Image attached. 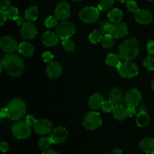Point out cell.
Segmentation results:
<instances>
[{"mask_svg":"<svg viewBox=\"0 0 154 154\" xmlns=\"http://www.w3.org/2000/svg\"><path fill=\"white\" fill-rule=\"evenodd\" d=\"M123 13L120 9L119 8H114L110 11L108 14V18L110 22L111 23H119L121 22L123 19Z\"/></svg>","mask_w":154,"mask_h":154,"instance_id":"cell-25","label":"cell"},{"mask_svg":"<svg viewBox=\"0 0 154 154\" xmlns=\"http://www.w3.org/2000/svg\"><path fill=\"white\" fill-rule=\"evenodd\" d=\"M12 134L17 139L24 140L30 137L32 133L31 126L26 121H18L11 128Z\"/></svg>","mask_w":154,"mask_h":154,"instance_id":"cell-5","label":"cell"},{"mask_svg":"<svg viewBox=\"0 0 154 154\" xmlns=\"http://www.w3.org/2000/svg\"><path fill=\"white\" fill-rule=\"evenodd\" d=\"M5 11L8 19L14 20L17 17H19V10L14 6H10Z\"/></svg>","mask_w":154,"mask_h":154,"instance_id":"cell-31","label":"cell"},{"mask_svg":"<svg viewBox=\"0 0 154 154\" xmlns=\"http://www.w3.org/2000/svg\"><path fill=\"white\" fill-rule=\"evenodd\" d=\"M0 48L5 54H11L17 51L19 45L13 37L10 35H4L0 39Z\"/></svg>","mask_w":154,"mask_h":154,"instance_id":"cell-9","label":"cell"},{"mask_svg":"<svg viewBox=\"0 0 154 154\" xmlns=\"http://www.w3.org/2000/svg\"><path fill=\"white\" fill-rule=\"evenodd\" d=\"M11 0H0V8L2 10H6L11 6Z\"/></svg>","mask_w":154,"mask_h":154,"instance_id":"cell-41","label":"cell"},{"mask_svg":"<svg viewBox=\"0 0 154 154\" xmlns=\"http://www.w3.org/2000/svg\"><path fill=\"white\" fill-rule=\"evenodd\" d=\"M151 88L152 90H153V91L154 92V79L153 80V81H152L151 83Z\"/></svg>","mask_w":154,"mask_h":154,"instance_id":"cell-52","label":"cell"},{"mask_svg":"<svg viewBox=\"0 0 154 154\" xmlns=\"http://www.w3.org/2000/svg\"><path fill=\"white\" fill-rule=\"evenodd\" d=\"M37 27L33 23L30 21L24 23L23 26H21L20 34L24 39L30 40L35 38L37 35Z\"/></svg>","mask_w":154,"mask_h":154,"instance_id":"cell-14","label":"cell"},{"mask_svg":"<svg viewBox=\"0 0 154 154\" xmlns=\"http://www.w3.org/2000/svg\"><path fill=\"white\" fill-rule=\"evenodd\" d=\"M117 72L123 78H133L138 75V67L132 61H123L119 65Z\"/></svg>","mask_w":154,"mask_h":154,"instance_id":"cell-6","label":"cell"},{"mask_svg":"<svg viewBox=\"0 0 154 154\" xmlns=\"http://www.w3.org/2000/svg\"><path fill=\"white\" fill-rule=\"evenodd\" d=\"M126 7H127L128 11L131 13H135L139 9L138 4L134 0H129L128 2H126Z\"/></svg>","mask_w":154,"mask_h":154,"instance_id":"cell-38","label":"cell"},{"mask_svg":"<svg viewBox=\"0 0 154 154\" xmlns=\"http://www.w3.org/2000/svg\"><path fill=\"white\" fill-rule=\"evenodd\" d=\"M57 23H58V19L55 16L51 15L46 18L45 21V25L47 28H52L57 25Z\"/></svg>","mask_w":154,"mask_h":154,"instance_id":"cell-36","label":"cell"},{"mask_svg":"<svg viewBox=\"0 0 154 154\" xmlns=\"http://www.w3.org/2000/svg\"><path fill=\"white\" fill-rule=\"evenodd\" d=\"M139 147L141 150L146 153H154V138H144L139 142Z\"/></svg>","mask_w":154,"mask_h":154,"instance_id":"cell-21","label":"cell"},{"mask_svg":"<svg viewBox=\"0 0 154 154\" xmlns=\"http://www.w3.org/2000/svg\"><path fill=\"white\" fill-rule=\"evenodd\" d=\"M0 117H1L2 119L4 118V117H8L6 107H5V108H1V110H0Z\"/></svg>","mask_w":154,"mask_h":154,"instance_id":"cell-47","label":"cell"},{"mask_svg":"<svg viewBox=\"0 0 154 154\" xmlns=\"http://www.w3.org/2000/svg\"><path fill=\"white\" fill-rule=\"evenodd\" d=\"M59 36L53 32H45L42 35V43L47 47H54L58 44Z\"/></svg>","mask_w":154,"mask_h":154,"instance_id":"cell-20","label":"cell"},{"mask_svg":"<svg viewBox=\"0 0 154 154\" xmlns=\"http://www.w3.org/2000/svg\"><path fill=\"white\" fill-rule=\"evenodd\" d=\"M147 1H148V2H153V1H154V0H147Z\"/></svg>","mask_w":154,"mask_h":154,"instance_id":"cell-54","label":"cell"},{"mask_svg":"<svg viewBox=\"0 0 154 154\" xmlns=\"http://www.w3.org/2000/svg\"><path fill=\"white\" fill-rule=\"evenodd\" d=\"M76 32V27L73 23L67 20H63L57 26L56 32L60 39L65 40L69 39Z\"/></svg>","mask_w":154,"mask_h":154,"instance_id":"cell-7","label":"cell"},{"mask_svg":"<svg viewBox=\"0 0 154 154\" xmlns=\"http://www.w3.org/2000/svg\"><path fill=\"white\" fill-rule=\"evenodd\" d=\"M8 17L7 14L5 13V11L1 9L0 10V26H2L5 24V23L6 22V20H7Z\"/></svg>","mask_w":154,"mask_h":154,"instance_id":"cell-42","label":"cell"},{"mask_svg":"<svg viewBox=\"0 0 154 154\" xmlns=\"http://www.w3.org/2000/svg\"><path fill=\"white\" fill-rule=\"evenodd\" d=\"M143 66L145 69H147L149 71L154 70V57H152L151 56L147 57L143 61Z\"/></svg>","mask_w":154,"mask_h":154,"instance_id":"cell-34","label":"cell"},{"mask_svg":"<svg viewBox=\"0 0 154 154\" xmlns=\"http://www.w3.org/2000/svg\"><path fill=\"white\" fill-rule=\"evenodd\" d=\"M117 1L120 2H122V3H126V2H128L129 0H117Z\"/></svg>","mask_w":154,"mask_h":154,"instance_id":"cell-51","label":"cell"},{"mask_svg":"<svg viewBox=\"0 0 154 154\" xmlns=\"http://www.w3.org/2000/svg\"><path fill=\"white\" fill-rule=\"evenodd\" d=\"M38 16V8L36 6H30L26 10L25 14V19L27 21H30V22H33V21L36 20Z\"/></svg>","mask_w":154,"mask_h":154,"instance_id":"cell-26","label":"cell"},{"mask_svg":"<svg viewBox=\"0 0 154 154\" xmlns=\"http://www.w3.org/2000/svg\"><path fill=\"white\" fill-rule=\"evenodd\" d=\"M34 131L39 135H45L49 134L53 130V124L50 120L46 119H40L33 125Z\"/></svg>","mask_w":154,"mask_h":154,"instance_id":"cell-11","label":"cell"},{"mask_svg":"<svg viewBox=\"0 0 154 154\" xmlns=\"http://www.w3.org/2000/svg\"><path fill=\"white\" fill-rule=\"evenodd\" d=\"M141 93L137 89H131L126 93L124 97V102L127 106L136 107L141 101Z\"/></svg>","mask_w":154,"mask_h":154,"instance_id":"cell-12","label":"cell"},{"mask_svg":"<svg viewBox=\"0 0 154 154\" xmlns=\"http://www.w3.org/2000/svg\"><path fill=\"white\" fill-rule=\"evenodd\" d=\"M102 32L99 30H95L89 35V40L93 44H97L102 41Z\"/></svg>","mask_w":154,"mask_h":154,"instance_id":"cell-30","label":"cell"},{"mask_svg":"<svg viewBox=\"0 0 154 154\" xmlns=\"http://www.w3.org/2000/svg\"><path fill=\"white\" fill-rule=\"evenodd\" d=\"M7 118L12 120H20L26 115L27 111V105L26 102L20 98H14L11 99L6 106Z\"/></svg>","mask_w":154,"mask_h":154,"instance_id":"cell-3","label":"cell"},{"mask_svg":"<svg viewBox=\"0 0 154 154\" xmlns=\"http://www.w3.org/2000/svg\"><path fill=\"white\" fill-rule=\"evenodd\" d=\"M111 154H123V151L120 148H114L112 150Z\"/></svg>","mask_w":154,"mask_h":154,"instance_id":"cell-49","label":"cell"},{"mask_svg":"<svg viewBox=\"0 0 154 154\" xmlns=\"http://www.w3.org/2000/svg\"><path fill=\"white\" fill-rule=\"evenodd\" d=\"M9 146L5 141H2L1 144H0V150H1V152L2 153H6V152L8 150Z\"/></svg>","mask_w":154,"mask_h":154,"instance_id":"cell-45","label":"cell"},{"mask_svg":"<svg viewBox=\"0 0 154 154\" xmlns=\"http://www.w3.org/2000/svg\"><path fill=\"white\" fill-rule=\"evenodd\" d=\"M150 122V116L146 111H140L137 114L135 123L139 127H145Z\"/></svg>","mask_w":154,"mask_h":154,"instance_id":"cell-24","label":"cell"},{"mask_svg":"<svg viewBox=\"0 0 154 154\" xmlns=\"http://www.w3.org/2000/svg\"><path fill=\"white\" fill-rule=\"evenodd\" d=\"M104 102H105V99L102 95L99 93H95L89 98L88 105L91 109L96 111L102 108Z\"/></svg>","mask_w":154,"mask_h":154,"instance_id":"cell-18","label":"cell"},{"mask_svg":"<svg viewBox=\"0 0 154 154\" xmlns=\"http://www.w3.org/2000/svg\"><path fill=\"white\" fill-rule=\"evenodd\" d=\"M126 112H127V115L129 117H132L136 114V108H135V107L127 106V108H126Z\"/></svg>","mask_w":154,"mask_h":154,"instance_id":"cell-43","label":"cell"},{"mask_svg":"<svg viewBox=\"0 0 154 154\" xmlns=\"http://www.w3.org/2000/svg\"><path fill=\"white\" fill-rule=\"evenodd\" d=\"M68 137V131L63 126H57L54 128L51 134V141L53 144H60L64 142Z\"/></svg>","mask_w":154,"mask_h":154,"instance_id":"cell-13","label":"cell"},{"mask_svg":"<svg viewBox=\"0 0 154 154\" xmlns=\"http://www.w3.org/2000/svg\"><path fill=\"white\" fill-rule=\"evenodd\" d=\"M80 20L85 23H94L99 20L100 14L98 8L93 6H87L80 11Z\"/></svg>","mask_w":154,"mask_h":154,"instance_id":"cell-4","label":"cell"},{"mask_svg":"<svg viewBox=\"0 0 154 154\" xmlns=\"http://www.w3.org/2000/svg\"><path fill=\"white\" fill-rule=\"evenodd\" d=\"M42 154H58V153L52 149H48V150H45Z\"/></svg>","mask_w":154,"mask_h":154,"instance_id":"cell-48","label":"cell"},{"mask_svg":"<svg viewBox=\"0 0 154 154\" xmlns=\"http://www.w3.org/2000/svg\"><path fill=\"white\" fill-rule=\"evenodd\" d=\"M135 20L141 25H148L153 20V15L147 9L139 8L135 13Z\"/></svg>","mask_w":154,"mask_h":154,"instance_id":"cell-15","label":"cell"},{"mask_svg":"<svg viewBox=\"0 0 154 154\" xmlns=\"http://www.w3.org/2000/svg\"><path fill=\"white\" fill-rule=\"evenodd\" d=\"M129 32L127 25L124 23L119 22L112 24L111 29V34L115 38H123L126 37Z\"/></svg>","mask_w":154,"mask_h":154,"instance_id":"cell-16","label":"cell"},{"mask_svg":"<svg viewBox=\"0 0 154 154\" xmlns=\"http://www.w3.org/2000/svg\"><path fill=\"white\" fill-rule=\"evenodd\" d=\"M42 60H44V62L48 63V64L54 61V55H53L50 51H45V52H44L43 54H42Z\"/></svg>","mask_w":154,"mask_h":154,"instance_id":"cell-39","label":"cell"},{"mask_svg":"<svg viewBox=\"0 0 154 154\" xmlns=\"http://www.w3.org/2000/svg\"><path fill=\"white\" fill-rule=\"evenodd\" d=\"M114 106H115V105H114L111 100H108V101H105L102 108V110H103L104 112L109 113V112H112L113 110H114Z\"/></svg>","mask_w":154,"mask_h":154,"instance_id":"cell-37","label":"cell"},{"mask_svg":"<svg viewBox=\"0 0 154 154\" xmlns=\"http://www.w3.org/2000/svg\"><path fill=\"white\" fill-rule=\"evenodd\" d=\"M141 50V42L136 38H130L124 42L118 48L117 55L123 61H132L138 55Z\"/></svg>","mask_w":154,"mask_h":154,"instance_id":"cell-1","label":"cell"},{"mask_svg":"<svg viewBox=\"0 0 154 154\" xmlns=\"http://www.w3.org/2000/svg\"><path fill=\"white\" fill-rule=\"evenodd\" d=\"M71 15V6L67 2H60L54 10V16L60 20H66Z\"/></svg>","mask_w":154,"mask_h":154,"instance_id":"cell-10","label":"cell"},{"mask_svg":"<svg viewBox=\"0 0 154 154\" xmlns=\"http://www.w3.org/2000/svg\"><path fill=\"white\" fill-rule=\"evenodd\" d=\"M47 75L48 78L51 79H57L61 76L63 73V67L60 63L57 61H53L48 63L46 69Z\"/></svg>","mask_w":154,"mask_h":154,"instance_id":"cell-17","label":"cell"},{"mask_svg":"<svg viewBox=\"0 0 154 154\" xmlns=\"http://www.w3.org/2000/svg\"><path fill=\"white\" fill-rule=\"evenodd\" d=\"M120 58L119 57L118 55L114 54H109L107 55L106 57V62L107 65H108L111 67H115L117 68L119 66V65L121 63L120 62Z\"/></svg>","mask_w":154,"mask_h":154,"instance_id":"cell-27","label":"cell"},{"mask_svg":"<svg viewBox=\"0 0 154 154\" xmlns=\"http://www.w3.org/2000/svg\"><path fill=\"white\" fill-rule=\"evenodd\" d=\"M111 26L112 24H111L110 23L108 22H101L100 24H99V31L102 32V34L105 35V34H108V33L111 32Z\"/></svg>","mask_w":154,"mask_h":154,"instance_id":"cell-35","label":"cell"},{"mask_svg":"<svg viewBox=\"0 0 154 154\" xmlns=\"http://www.w3.org/2000/svg\"><path fill=\"white\" fill-rule=\"evenodd\" d=\"M113 115L116 120L119 121H123L127 117V112H126V108L123 105H117L114 106V110L112 111Z\"/></svg>","mask_w":154,"mask_h":154,"instance_id":"cell-23","label":"cell"},{"mask_svg":"<svg viewBox=\"0 0 154 154\" xmlns=\"http://www.w3.org/2000/svg\"><path fill=\"white\" fill-rule=\"evenodd\" d=\"M53 144L52 141H51V138H48V137H42L38 141V145L40 147L42 150H46L48 149H49V147H51V144Z\"/></svg>","mask_w":154,"mask_h":154,"instance_id":"cell-29","label":"cell"},{"mask_svg":"<svg viewBox=\"0 0 154 154\" xmlns=\"http://www.w3.org/2000/svg\"><path fill=\"white\" fill-rule=\"evenodd\" d=\"M114 38H114L111 33L105 34L104 35L103 37H102L101 43H102V45L105 48H112L114 46V44H115Z\"/></svg>","mask_w":154,"mask_h":154,"instance_id":"cell-28","label":"cell"},{"mask_svg":"<svg viewBox=\"0 0 154 154\" xmlns=\"http://www.w3.org/2000/svg\"><path fill=\"white\" fill-rule=\"evenodd\" d=\"M18 51L24 57H32L35 53V47L29 42H23L19 45Z\"/></svg>","mask_w":154,"mask_h":154,"instance_id":"cell-22","label":"cell"},{"mask_svg":"<svg viewBox=\"0 0 154 154\" xmlns=\"http://www.w3.org/2000/svg\"><path fill=\"white\" fill-rule=\"evenodd\" d=\"M15 23H16L17 25L18 26H23L24 24V20L23 18H22L21 17H17L16 18V19L14 20Z\"/></svg>","mask_w":154,"mask_h":154,"instance_id":"cell-46","label":"cell"},{"mask_svg":"<svg viewBox=\"0 0 154 154\" xmlns=\"http://www.w3.org/2000/svg\"><path fill=\"white\" fill-rule=\"evenodd\" d=\"M5 69V66H4V64H3L2 61H0V73H2L3 71V69Z\"/></svg>","mask_w":154,"mask_h":154,"instance_id":"cell-50","label":"cell"},{"mask_svg":"<svg viewBox=\"0 0 154 154\" xmlns=\"http://www.w3.org/2000/svg\"><path fill=\"white\" fill-rule=\"evenodd\" d=\"M5 69L9 75L14 78H18L23 75L25 70L24 61L17 54H8L2 60Z\"/></svg>","mask_w":154,"mask_h":154,"instance_id":"cell-2","label":"cell"},{"mask_svg":"<svg viewBox=\"0 0 154 154\" xmlns=\"http://www.w3.org/2000/svg\"><path fill=\"white\" fill-rule=\"evenodd\" d=\"M72 1H74V2H80V1H81V0H72Z\"/></svg>","mask_w":154,"mask_h":154,"instance_id":"cell-53","label":"cell"},{"mask_svg":"<svg viewBox=\"0 0 154 154\" xmlns=\"http://www.w3.org/2000/svg\"><path fill=\"white\" fill-rule=\"evenodd\" d=\"M147 53L150 54V56L154 55V41L151 40L149 41L147 45Z\"/></svg>","mask_w":154,"mask_h":154,"instance_id":"cell-40","label":"cell"},{"mask_svg":"<svg viewBox=\"0 0 154 154\" xmlns=\"http://www.w3.org/2000/svg\"><path fill=\"white\" fill-rule=\"evenodd\" d=\"M25 121L27 123H28L29 126H32V125H34L35 123H36V119L35 118L34 116L32 115H27L26 117V119H25Z\"/></svg>","mask_w":154,"mask_h":154,"instance_id":"cell-44","label":"cell"},{"mask_svg":"<svg viewBox=\"0 0 154 154\" xmlns=\"http://www.w3.org/2000/svg\"><path fill=\"white\" fill-rule=\"evenodd\" d=\"M124 94L123 90L119 87H114L109 91V100L115 105H120L124 101Z\"/></svg>","mask_w":154,"mask_h":154,"instance_id":"cell-19","label":"cell"},{"mask_svg":"<svg viewBox=\"0 0 154 154\" xmlns=\"http://www.w3.org/2000/svg\"><path fill=\"white\" fill-rule=\"evenodd\" d=\"M114 0H100V2L98 4V8L99 11H105L108 10L111 8L114 5Z\"/></svg>","mask_w":154,"mask_h":154,"instance_id":"cell-33","label":"cell"},{"mask_svg":"<svg viewBox=\"0 0 154 154\" xmlns=\"http://www.w3.org/2000/svg\"><path fill=\"white\" fill-rule=\"evenodd\" d=\"M63 48L64 49L65 51L68 53L73 52L75 50V43L73 42V41L70 40V39H65V40H63Z\"/></svg>","mask_w":154,"mask_h":154,"instance_id":"cell-32","label":"cell"},{"mask_svg":"<svg viewBox=\"0 0 154 154\" xmlns=\"http://www.w3.org/2000/svg\"><path fill=\"white\" fill-rule=\"evenodd\" d=\"M102 124V119L99 113L91 111L86 114L83 120V126L88 130H94L100 127Z\"/></svg>","mask_w":154,"mask_h":154,"instance_id":"cell-8","label":"cell"}]
</instances>
